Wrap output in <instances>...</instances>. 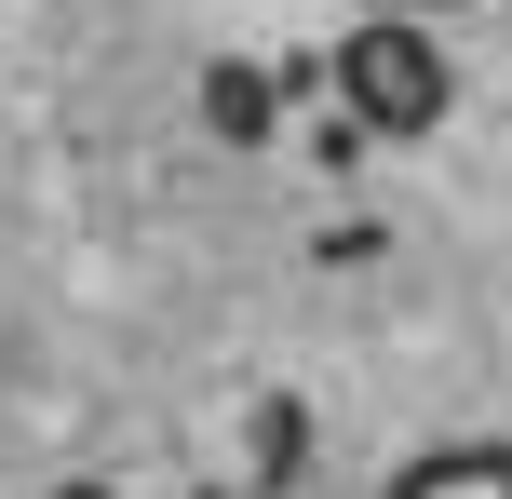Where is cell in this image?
<instances>
[{"instance_id":"obj_1","label":"cell","mask_w":512,"mask_h":499,"mask_svg":"<svg viewBox=\"0 0 512 499\" xmlns=\"http://www.w3.org/2000/svg\"><path fill=\"white\" fill-rule=\"evenodd\" d=\"M337 95H351L378 135H432L459 81H445V41H432L418 14H364L351 41H337Z\"/></svg>"},{"instance_id":"obj_2","label":"cell","mask_w":512,"mask_h":499,"mask_svg":"<svg viewBox=\"0 0 512 499\" xmlns=\"http://www.w3.org/2000/svg\"><path fill=\"white\" fill-rule=\"evenodd\" d=\"M391 499H512V446H445L418 473H391Z\"/></svg>"},{"instance_id":"obj_3","label":"cell","mask_w":512,"mask_h":499,"mask_svg":"<svg viewBox=\"0 0 512 499\" xmlns=\"http://www.w3.org/2000/svg\"><path fill=\"white\" fill-rule=\"evenodd\" d=\"M378 14H432V0H378Z\"/></svg>"}]
</instances>
